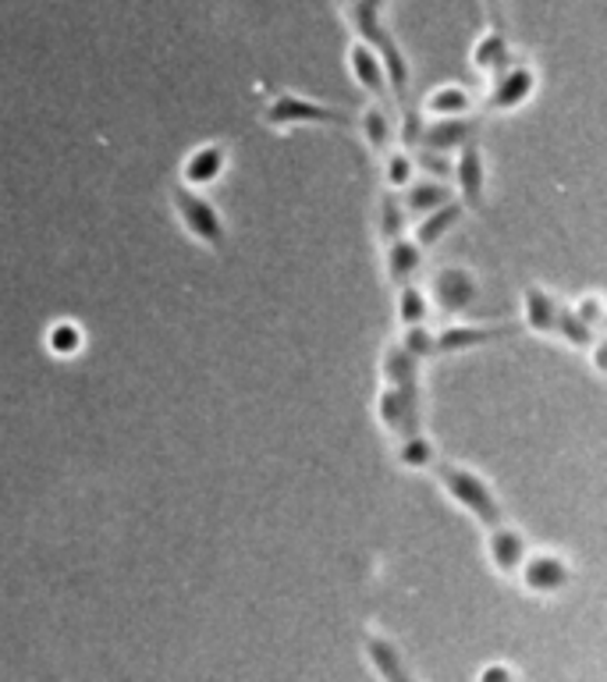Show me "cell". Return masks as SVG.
Wrapping results in <instances>:
<instances>
[{
	"instance_id": "1",
	"label": "cell",
	"mask_w": 607,
	"mask_h": 682,
	"mask_svg": "<svg viewBox=\"0 0 607 682\" xmlns=\"http://www.w3.org/2000/svg\"><path fill=\"white\" fill-rule=\"evenodd\" d=\"M384 8L388 0H341V11H345L349 26L355 29V40H363L376 50L388 75V89L398 100V107L409 104V82H412V68L405 61L402 47H398L394 32L384 22Z\"/></svg>"
},
{
	"instance_id": "2",
	"label": "cell",
	"mask_w": 607,
	"mask_h": 682,
	"mask_svg": "<svg viewBox=\"0 0 607 682\" xmlns=\"http://www.w3.org/2000/svg\"><path fill=\"white\" fill-rule=\"evenodd\" d=\"M433 472H438V484L444 495L466 508L472 519H477L483 529L487 526H498L505 523V508H501V498L495 495V487L487 484V477H480L477 469L469 466H459V462H433Z\"/></svg>"
},
{
	"instance_id": "3",
	"label": "cell",
	"mask_w": 607,
	"mask_h": 682,
	"mask_svg": "<svg viewBox=\"0 0 607 682\" xmlns=\"http://www.w3.org/2000/svg\"><path fill=\"white\" fill-rule=\"evenodd\" d=\"M271 92H274V97H271L267 110H263V125L274 128V131H288V128H302V125L355 128V114L352 110L295 97V92H288V89H271Z\"/></svg>"
},
{
	"instance_id": "4",
	"label": "cell",
	"mask_w": 607,
	"mask_h": 682,
	"mask_svg": "<svg viewBox=\"0 0 607 682\" xmlns=\"http://www.w3.org/2000/svg\"><path fill=\"white\" fill-rule=\"evenodd\" d=\"M170 206H175V214L182 221V227L196 242H203L206 250L214 253H224L227 245V227H224V217L221 211L203 196V188H188V185H175L170 188Z\"/></svg>"
},
{
	"instance_id": "5",
	"label": "cell",
	"mask_w": 607,
	"mask_h": 682,
	"mask_svg": "<svg viewBox=\"0 0 607 682\" xmlns=\"http://www.w3.org/2000/svg\"><path fill=\"white\" fill-rule=\"evenodd\" d=\"M533 92H537V65L511 53V61L490 75L483 114H511L533 100Z\"/></svg>"
},
{
	"instance_id": "6",
	"label": "cell",
	"mask_w": 607,
	"mask_h": 682,
	"mask_svg": "<svg viewBox=\"0 0 607 682\" xmlns=\"http://www.w3.org/2000/svg\"><path fill=\"white\" fill-rule=\"evenodd\" d=\"M376 420H381V427L391 438L423 430V384L381 381V391H376Z\"/></svg>"
},
{
	"instance_id": "7",
	"label": "cell",
	"mask_w": 607,
	"mask_h": 682,
	"mask_svg": "<svg viewBox=\"0 0 607 682\" xmlns=\"http://www.w3.org/2000/svg\"><path fill=\"white\" fill-rule=\"evenodd\" d=\"M430 302L438 306L444 316H459L466 310L477 306L480 299V281L469 267H459V263H451V267H441L433 271L430 277V289H427Z\"/></svg>"
},
{
	"instance_id": "8",
	"label": "cell",
	"mask_w": 607,
	"mask_h": 682,
	"mask_svg": "<svg viewBox=\"0 0 607 682\" xmlns=\"http://www.w3.org/2000/svg\"><path fill=\"white\" fill-rule=\"evenodd\" d=\"M519 583L526 594L533 597H558L561 591H568L576 579V568L568 565L561 555L555 552H537V555H526L519 565Z\"/></svg>"
},
{
	"instance_id": "9",
	"label": "cell",
	"mask_w": 607,
	"mask_h": 682,
	"mask_svg": "<svg viewBox=\"0 0 607 682\" xmlns=\"http://www.w3.org/2000/svg\"><path fill=\"white\" fill-rule=\"evenodd\" d=\"M454 188H459V199L466 211H483L487 203V157L480 139H469L454 149Z\"/></svg>"
},
{
	"instance_id": "10",
	"label": "cell",
	"mask_w": 607,
	"mask_h": 682,
	"mask_svg": "<svg viewBox=\"0 0 607 682\" xmlns=\"http://www.w3.org/2000/svg\"><path fill=\"white\" fill-rule=\"evenodd\" d=\"M522 334V324H451L433 334V355H459Z\"/></svg>"
},
{
	"instance_id": "11",
	"label": "cell",
	"mask_w": 607,
	"mask_h": 682,
	"mask_svg": "<svg viewBox=\"0 0 607 682\" xmlns=\"http://www.w3.org/2000/svg\"><path fill=\"white\" fill-rule=\"evenodd\" d=\"M480 125H483V118L472 110L469 114H448V118H427L420 146L438 149V154H454L462 143L480 136Z\"/></svg>"
},
{
	"instance_id": "12",
	"label": "cell",
	"mask_w": 607,
	"mask_h": 682,
	"mask_svg": "<svg viewBox=\"0 0 607 682\" xmlns=\"http://www.w3.org/2000/svg\"><path fill=\"white\" fill-rule=\"evenodd\" d=\"M526 555H529V540L519 526H511L508 519L498 526H487V558L498 576H516Z\"/></svg>"
},
{
	"instance_id": "13",
	"label": "cell",
	"mask_w": 607,
	"mask_h": 682,
	"mask_svg": "<svg viewBox=\"0 0 607 682\" xmlns=\"http://www.w3.org/2000/svg\"><path fill=\"white\" fill-rule=\"evenodd\" d=\"M227 160H232V154H227L224 143H203L196 146L193 154L185 157L182 164V185L188 188H211L224 178L227 170Z\"/></svg>"
},
{
	"instance_id": "14",
	"label": "cell",
	"mask_w": 607,
	"mask_h": 682,
	"mask_svg": "<svg viewBox=\"0 0 607 682\" xmlns=\"http://www.w3.org/2000/svg\"><path fill=\"white\" fill-rule=\"evenodd\" d=\"M363 654L370 661V669L388 679V682H409L412 669L405 665V654L398 651V643L376 630H363Z\"/></svg>"
},
{
	"instance_id": "15",
	"label": "cell",
	"mask_w": 607,
	"mask_h": 682,
	"mask_svg": "<svg viewBox=\"0 0 607 682\" xmlns=\"http://www.w3.org/2000/svg\"><path fill=\"white\" fill-rule=\"evenodd\" d=\"M466 217V206H462V199H448V203H441L438 211H430V214H423L420 221H415V227H412V242L420 245L423 253H430V250H438V245L454 232V227H459V221Z\"/></svg>"
},
{
	"instance_id": "16",
	"label": "cell",
	"mask_w": 607,
	"mask_h": 682,
	"mask_svg": "<svg viewBox=\"0 0 607 682\" xmlns=\"http://www.w3.org/2000/svg\"><path fill=\"white\" fill-rule=\"evenodd\" d=\"M349 71L352 79L370 92V100H391V89H388V75L376 50L363 40H352L349 47Z\"/></svg>"
},
{
	"instance_id": "17",
	"label": "cell",
	"mask_w": 607,
	"mask_h": 682,
	"mask_svg": "<svg viewBox=\"0 0 607 682\" xmlns=\"http://www.w3.org/2000/svg\"><path fill=\"white\" fill-rule=\"evenodd\" d=\"M558 310H561V302L547 292L544 284H526L522 289V324L529 334L551 338L558 324Z\"/></svg>"
},
{
	"instance_id": "18",
	"label": "cell",
	"mask_w": 607,
	"mask_h": 682,
	"mask_svg": "<svg viewBox=\"0 0 607 682\" xmlns=\"http://www.w3.org/2000/svg\"><path fill=\"white\" fill-rule=\"evenodd\" d=\"M423 263H427V253L409 235H398V238H391L384 245V277L394 284V289H398V284L420 277Z\"/></svg>"
},
{
	"instance_id": "19",
	"label": "cell",
	"mask_w": 607,
	"mask_h": 682,
	"mask_svg": "<svg viewBox=\"0 0 607 682\" xmlns=\"http://www.w3.org/2000/svg\"><path fill=\"white\" fill-rule=\"evenodd\" d=\"M355 128H359V136H363V143L373 149L376 157H381L384 149L394 143V114H391V100H370L363 110H359Z\"/></svg>"
},
{
	"instance_id": "20",
	"label": "cell",
	"mask_w": 607,
	"mask_h": 682,
	"mask_svg": "<svg viewBox=\"0 0 607 682\" xmlns=\"http://www.w3.org/2000/svg\"><path fill=\"white\" fill-rule=\"evenodd\" d=\"M511 61V43H508V29H495L490 26L477 43H472V68L480 75H495Z\"/></svg>"
},
{
	"instance_id": "21",
	"label": "cell",
	"mask_w": 607,
	"mask_h": 682,
	"mask_svg": "<svg viewBox=\"0 0 607 682\" xmlns=\"http://www.w3.org/2000/svg\"><path fill=\"white\" fill-rule=\"evenodd\" d=\"M394 459L402 469L423 472L438 462V445L430 441L427 430H412V433H402V438H394Z\"/></svg>"
},
{
	"instance_id": "22",
	"label": "cell",
	"mask_w": 607,
	"mask_h": 682,
	"mask_svg": "<svg viewBox=\"0 0 607 682\" xmlns=\"http://www.w3.org/2000/svg\"><path fill=\"white\" fill-rule=\"evenodd\" d=\"M402 206H405V217L409 221H420L423 214H430V211H438L441 203H448L454 193H451V185H444V182H409L405 188H402Z\"/></svg>"
},
{
	"instance_id": "23",
	"label": "cell",
	"mask_w": 607,
	"mask_h": 682,
	"mask_svg": "<svg viewBox=\"0 0 607 682\" xmlns=\"http://www.w3.org/2000/svg\"><path fill=\"white\" fill-rule=\"evenodd\" d=\"M433 302L427 295V289H420L415 281L398 284V324L412 328V324H430Z\"/></svg>"
},
{
	"instance_id": "24",
	"label": "cell",
	"mask_w": 607,
	"mask_h": 682,
	"mask_svg": "<svg viewBox=\"0 0 607 682\" xmlns=\"http://www.w3.org/2000/svg\"><path fill=\"white\" fill-rule=\"evenodd\" d=\"M405 227H409V217H405V206H402V193L384 188L381 206H376V235H381V245H388L398 235H405Z\"/></svg>"
},
{
	"instance_id": "25",
	"label": "cell",
	"mask_w": 607,
	"mask_h": 682,
	"mask_svg": "<svg viewBox=\"0 0 607 682\" xmlns=\"http://www.w3.org/2000/svg\"><path fill=\"white\" fill-rule=\"evenodd\" d=\"M472 110V97H469V89L462 86H441V89H433L430 97L423 100V114L427 118H448V114H469Z\"/></svg>"
},
{
	"instance_id": "26",
	"label": "cell",
	"mask_w": 607,
	"mask_h": 682,
	"mask_svg": "<svg viewBox=\"0 0 607 682\" xmlns=\"http://www.w3.org/2000/svg\"><path fill=\"white\" fill-rule=\"evenodd\" d=\"M384 188H394V193H402V188L415 178V160L409 154V146H388L384 149Z\"/></svg>"
},
{
	"instance_id": "27",
	"label": "cell",
	"mask_w": 607,
	"mask_h": 682,
	"mask_svg": "<svg viewBox=\"0 0 607 682\" xmlns=\"http://www.w3.org/2000/svg\"><path fill=\"white\" fill-rule=\"evenodd\" d=\"M82 341H86V334H82L79 324H75V320H57V324H50V331H47V349L53 355H61V359L79 355Z\"/></svg>"
},
{
	"instance_id": "28",
	"label": "cell",
	"mask_w": 607,
	"mask_h": 682,
	"mask_svg": "<svg viewBox=\"0 0 607 682\" xmlns=\"http://www.w3.org/2000/svg\"><path fill=\"white\" fill-rule=\"evenodd\" d=\"M600 331H594V328H586L582 320L576 316V310H568V306H561L558 310V324H555V338H561V341H568V345L572 349H579V352H586L590 349V341L597 338Z\"/></svg>"
},
{
	"instance_id": "29",
	"label": "cell",
	"mask_w": 607,
	"mask_h": 682,
	"mask_svg": "<svg viewBox=\"0 0 607 682\" xmlns=\"http://www.w3.org/2000/svg\"><path fill=\"white\" fill-rule=\"evenodd\" d=\"M433 334L438 331H433L430 324H412V328H402V338L398 341H402L415 359H423L427 363V359H433Z\"/></svg>"
},
{
	"instance_id": "30",
	"label": "cell",
	"mask_w": 607,
	"mask_h": 682,
	"mask_svg": "<svg viewBox=\"0 0 607 682\" xmlns=\"http://www.w3.org/2000/svg\"><path fill=\"white\" fill-rule=\"evenodd\" d=\"M398 114H402V125H398V139H402V146H420V136H423V121L427 114L415 110V107H398Z\"/></svg>"
},
{
	"instance_id": "31",
	"label": "cell",
	"mask_w": 607,
	"mask_h": 682,
	"mask_svg": "<svg viewBox=\"0 0 607 682\" xmlns=\"http://www.w3.org/2000/svg\"><path fill=\"white\" fill-rule=\"evenodd\" d=\"M572 310H576V316L582 320L586 328H594V331L604 328V299L600 295H582Z\"/></svg>"
},
{
	"instance_id": "32",
	"label": "cell",
	"mask_w": 607,
	"mask_h": 682,
	"mask_svg": "<svg viewBox=\"0 0 607 682\" xmlns=\"http://www.w3.org/2000/svg\"><path fill=\"white\" fill-rule=\"evenodd\" d=\"M511 679H516V672L505 669V665H490L480 672V682H511Z\"/></svg>"
},
{
	"instance_id": "33",
	"label": "cell",
	"mask_w": 607,
	"mask_h": 682,
	"mask_svg": "<svg viewBox=\"0 0 607 682\" xmlns=\"http://www.w3.org/2000/svg\"><path fill=\"white\" fill-rule=\"evenodd\" d=\"M483 8H487V14H490V26H495V29H508V26H505V8H501V0H483Z\"/></svg>"
}]
</instances>
